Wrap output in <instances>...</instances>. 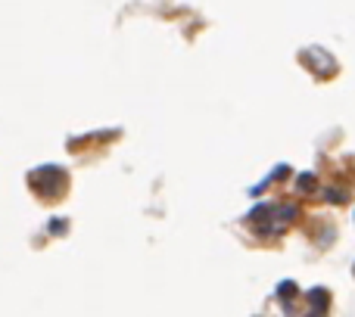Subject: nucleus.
<instances>
[{"mask_svg":"<svg viewBox=\"0 0 355 317\" xmlns=\"http://www.w3.org/2000/svg\"><path fill=\"white\" fill-rule=\"evenodd\" d=\"M309 299L315 302V311H321V314L327 311V293H324V289H312V293H309Z\"/></svg>","mask_w":355,"mask_h":317,"instance_id":"nucleus-2","label":"nucleus"},{"mask_svg":"<svg viewBox=\"0 0 355 317\" xmlns=\"http://www.w3.org/2000/svg\"><path fill=\"white\" fill-rule=\"evenodd\" d=\"M250 221L259 224L262 237H277L287 224L296 221V206H275V202H259L250 212Z\"/></svg>","mask_w":355,"mask_h":317,"instance_id":"nucleus-1","label":"nucleus"},{"mask_svg":"<svg viewBox=\"0 0 355 317\" xmlns=\"http://www.w3.org/2000/svg\"><path fill=\"white\" fill-rule=\"evenodd\" d=\"M296 187H300L302 193H309V190H315V174H312V171H302V174L296 177Z\"/></svg>","mask_w":355,"mask_h":317,"instance_id":"nucleus-3","label":"nucleus"}]
</instances>
